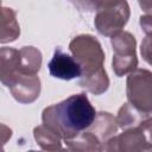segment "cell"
<instances>
[{"label":"cell","mask_w":152,"mask_h":152,"mask_svg":"<svg viewBox=\"0 0 152 152\" xmlns=\"http://www.w3.org/2000/svg\"><path fill=\"white\" fill-rule=\"evenodd\" d=\"M96 110L84 93L46 107L42 113V125L62 140L76 137L94 122Z\"/></svg>","instance_id":"1"},{"label":"cell","mask_w":152,"mask_h":152,"mask_svg":"<svg viewBox=\"0 0 152 152\" xmlns=\"http://www.w3.org/2000/svg\"><path fill=\"white\" fill-rule=\"evenodd\" d=\"M69 49L75 61L81 66L82 70L81 77L90 76L104 69L103 68L104 52L99 40L93 36L80 34L75 37L70 42Z\"/></svg>","instance_id":"2"},{"label":"cell","mask_w":152,"mask_h":152,"mask_svg":"<svg viewBox=\"0 0 152 152\" xmlns=\"http://www.w3.org/2000/svg\"><path fill=\"white\" fill-rule=\"evenodd\" d=\"M99 152H152L151 119L139 127L109 138L101 144Z\"/></svg>","instance_id":"3"},{"label":"cell","mask_w":152,"mask_h":152,"mask_svg":"<svg viewBox=\"0 0 152 152\" xmlns=\"http://www.w3.org/2000/svg\"><path fill=\"white\" fill-rule=\"evenodd\" d=\"M95 7L94 24L100 34L112 37L122 31L129 18V7L126 1H100L95 2Z\"/></svg>","instance_id":"4"},{"label":"cell","mask_w":152,"mask_h":152,"mask_svg":"<svg viewBox=\"0 0 152 152\" xmlns=\"http://www.w3.org/2000/svg\"><path fill=\"white\" fill-rule=\"evenodd\" d=\"M126 94L128 103L137 109L151 114L152 110V74L146 69H135L127 77Z\"/></svg>","instance_id":"5"},{"label":"cell","mask_w":152,"mask_h":152,"mask_svg":"<svg viewBox=\"0 0 152 152\" xmlns=\"http://www.w3.org/2000/svg\"><path fill=\"white\" fill-rule=\"evenodd\" d=\"M110 42L114 50L113 70L115 75L121 77L134 71L138 66L134 36L127 31H120L110 37Z\"/></svg>","instance_id":"6"},{"label":"cell","mask_w":152,"mask_h":152,"mask_svg":"<svg viewBox=\"0 0 152 152\" xmlns=\"http://www.w3.org/2000/svg\"><path fill=\"white\" fill-rule=\"evenodd\" d=\"M48 69L51 76L59 80H64V81L80 78L82 75L81 66L75 61V58L63 52L59 48L55 50L53 56L48 64Z\"/></svg>","instance_id":"7"},{"label":"cell","mask_w":152,"mask_h":152,"mask_svg":"<svg viewBox=\"0 0 152 152\" xmlns=\"http://www.w3.org/2000/svg\"><path fill=\"white\" fill-rule=\"evenodd\" d=\"M13 97L20 103H31L39 97L40 80L37 75H21L10 87Z\"/></svg>","instance_id":"8"},{"label":"cell","mask_w":152,"mask_h":152,"mask_svg":"<svg viewBox=\"0 0 152 152\" xmlns=\"http://www.w3.org/2000/svg\"><path fill=\"white\" fill-rule=\"evenodd\" d=\"M19 76H21L19 50L7 46L0 48V82L10 87Z\"/></svg>","instance_id":"9"},{"label":"cell","mask_w":152,"mask_h":152,"mask_svg":"<svg viewBox=\"0 0 152 152\" xmlns=\"http://www.w3.org/2000/svg\"><path fill=\"white\" fill-rule=\"evenodd\" d=\"M20 34V26L15 12L10 7H4L0 2V43L14 42Z\"/></svg>","instance_id":"10"},{"label":"cell","mask_w":152,"mask_h":152,"mask_svg":"<svg viewBox=\"0 0 152 152\" xmlns=\"http://www.w3.org/2000/svg\"><path fill=\"white\" fill-rule=\"evenodd\" d=\"M88 129L102 144L109 138L114 137V134L118 131V124H116L115 118L110 113L100 112V113H96L95 120Z\"/></svg>","instance_id":"11"},{"label":"cell","mask_w":152,"mask_h":152,"mask_svg":"<svg viewBox=\"0 0 152 152\" xmlns=\"http://www.w3.org/2000/svg\"><path fill=\"white\" fill-rule=\"evenodd\" d=\"M148 119H151V114L137 109L128 102L122 104V107L119 109L118 116L115 118L118 127L122 128L124 131L139 127Z\"/></svg>","instance_id":"12"},{"label":"cell","mask_w":152,"mask_h":152,"mask_svg":"<svg viewBox=\"0 0 152 152\" xmlns=\"http://www.w3.org/2000/svg\"><path fill=\"white\" fill-rule=\"evenodd\" d=\"M19 55L21 75H37L42 66V52L34 46H24Z\"/></svg>","instance_id":"13"},{"label":"cell","mask_w":152,"mask_h":152,"mask_svg":"<svg viewBox=\"0 0 152 152\" xmlns=\"http://www.w3.org/2000/svg\"><path fill=\"white\" fill-rule=\"evenodd\" d=\"M72 152H99L101 146L100 140L89 131L78 133L76 137L64 141Z\"/></svg>","instance_id":"14"},{"label":"cell","mask_w":152,"mask_h":152,"mask_svg":"<svg viewBox=\"0 0 152 152\" xmlns=\"http://www.w3.org/2000/svg\"><path fill=\"white\" fill-rule=\"evenodd\" d=\"M33 135L44 152H57L62 148V139L43 125H39L33 129Z\"/></svg>","instance_id":"15"},{"label":"cell","mask_w":152,"mask_h":152,"mask_svg":"<svg viewBox=\"0 0 152 152\" xmlns=\"http://www.w3.org/2000/svg\"><path fill=\"white\" fill-rule=\"evenodd\" d=\"M78 83L87 91H89L94 95H101L104 91H107V89L109 87V78L107 76L106 70L102 69L99 72L93 74L90 76L81 77Z\"/></svg>","instance_id":"16"},{"label":"cell","mask_w":152,"mask_h":152,"mask_svg":"<svg viewBox=\"0 0 152 152\" xmlns=\"http://www.w3.org/2000/svg\"><path fill=\"white\" fill-rule=\"evenodd\" d=\"M12 137V129L4 125V124H0V146L2 147Z\"/></svg>","instance_id":"17"},{"label":"cell","mask_w":152,"mask_h":152,"mask_svg":"<svg viewBox=\"0 0 152 152\" xmlns=\"http://www.w3.org/2000/svg\"><path fill=\"white\" fill-rule=\"evenodd\" d=\"M57 152H72V151H71V150H69V148L66 147V148H61V150H58Z\"/></svg>","instance_id":"18"},{"label":"cell","mask_w":152,"mask_h":152,"mask_svg":"<svg viewBox=\"0 0 152 152\" xmlns=\"http://www.w3.org/2000/svg\"><path fill=\"white\" fill-rule=\"evenodd\" d=\"M0 152H5V151H4V148H2L1 146H0Z\"/></svg>","instance_id":"19"},{"label":"cell","mask_w":152,"mask_h":152,"mask_svg":"<svg viewBox=\"0 0 152 152\" xmlns=\"http://www.w3.org/2000/svg\"><path fill=\"white\" fill-rule=\"evenodd\" d=\"M27 152H38V151H33V150H31V151H27Z\"/></svg>","instance_id":"20"}]
</instances>
